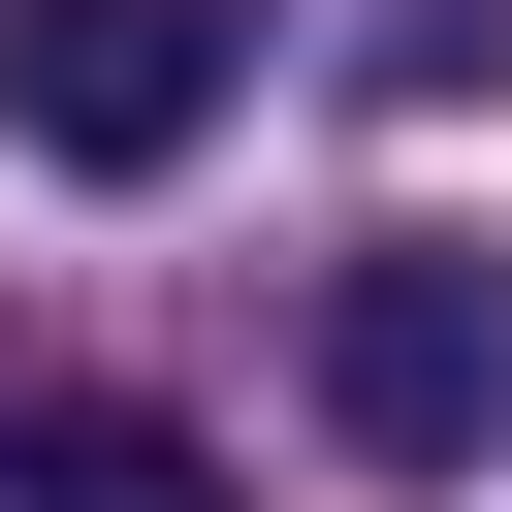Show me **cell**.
<instances>
[{
    "label": "cell",
    "instance_id": "1",
    "mask_svg": "<svg viewBox=\"0 0 512 512\" xmlns=\"http://www.w3.org/2000/svg\"><path fill=\"white\" fill-rule=\"evenodd\" d=\"M224 96H256V0H0V128L64 192H160Z\"/></svg>",
    "mask_w": 512,
    "mask_h": 512
},
{
    "label": "cell",
    "instance_id": "2",
    "mask_svg": "<svg viewBox=\"0 0 512 512\" xmlns=\"http://www.w3.org/2000/svg\"><path fill=\"white\" fill-rule=\"evenodd\" d=\"M480 416H512V256H416V224H384V256H320V448L448 480Z\"/></svg>",
    "mask_w": 512,
    "mask_h": 512
},
{
    "label": "cell",
    "instance_id": "3",
    "mask_svg": "<svg viewBox=\"0 0 512 512\" xmlns=\"http://www.w3.org/2000/svg\"><path fill=\"white\" fill-rule=\"evenodd\" d=\"M0 512H256V480H224L192 416H96V384H64V416H0Z\"/></svg>",
    "mask_w": 512,
    "mask_h": 512
}]
</instances>
